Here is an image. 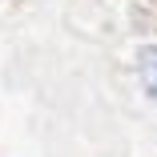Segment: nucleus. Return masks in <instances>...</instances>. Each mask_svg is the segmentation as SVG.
<instances>
[{"instance_id": "nucleus-1", "label": "nucleus", "mask_w": 157, "mask_h": 157, "mask_svg": "<svg viewBox=\"0 0 157 157\" xmlns=\"http://www.w3.org/2000/svg\"><path fill=\"white\" fill-rule=\"evenodd\" d=\"M137 85L157 105V44H141L137 48Z\"/></svg>"}]
</instances>
